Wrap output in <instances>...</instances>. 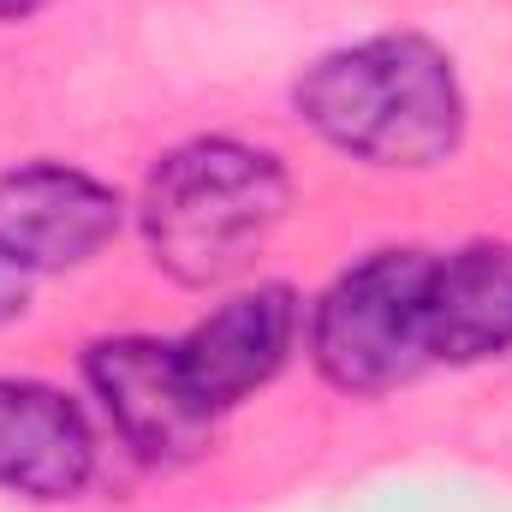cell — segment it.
<instances>
[{
  "label": "cell",
  "instance_id": "cell-1",
  "mask_svg": "<svg viewBox=\"0 0 512 512\" xmlns=\"http://www.w3.org/2000/svg\"><path fill=\"white\" fill-rule=\"evenodd\" d=\"M292 102L322 143L370 167H435L465 137L453 60L411 30L322 54L298 78Z\"/></svg>",
  "mask_w": 512,
  "mask_h": 512
},
{
  "label": "cell",
  "instance_id": "cell-2",
  "mask_svg": "<svg viewBox=\"0 0 512 512\" xmlns=\"http://www.w3.org/2000/svg\"><path fill=\"white\" fill-rule=\"evenodd\" d=\"M292 179L280 155L239 137H197L155 161L143 185V239L179 286L239 274L286 221Z\"/></svg>",
  "mask_w": 512,
  "mask_h": 512
},
{
  "label": "cell",
  "instance_id": "cell-3",
  "mask_svg": "<svg viewBox=\"0 0 512 512\" xmlns=\"http://www.w3.org/2000/svg\"><path fill=\"white\" fill-rule=\"evenodd\" d=\"M429 251H376L346 268L316 316H310V352L316 370L340 393L376 399L417 382L429 358Z\"/></svg>",
  "mask_w": 512,
  "mask_h": 512
},
{
  "label": "cell",
  "instance_id": "cell-4",
  "mask_svg": "<svg viewBox=\"0 0 512 512\" xmlns=\"http://www.w3.org/2000/svg\"><path fill=\"white\" fill-rule=\"evenodd\" d=\"M84 376L96 387L102 411L114 417V429L126 435V447L149 465H185L209 447V411L197 405V393L185 387L179 370V346L120 334V340H96L84 358Z\"/></svg>",
  "mask_w": 512,
  "mask_h": 512
},
{
  "label": "cell",
  "instance_id": "cell-5",
  "mask_svg": "<svg viewBox=\"0 0 512 512\" xmlns=\"http://www.w3.org/2000/svg\"><path fill=\"white\" fill-rule=\"evenodd\" d=\"M120 197L66 161H24L0 173V251L30 274L78 268L120 233Z\"/></svg>",
  "mask_w": 512,
  "mask_h": 512
},
{
  "label": "cell",
  "instance_id": "cell-6",
  "mask_svg": "<svg viewBox=\"0 0 512 512\" xmlns=\"http://www.w3.org/2000/svg\"><path fill=\"white\" fill-rule=\"evenodd\" d=\"M292 334H298V298L286 286L239 292L179 340L185 387L197 393V405L209 417H221L227 405L251 399L262 382L280 376V364L292 352Z\"/></svg>",
  "mask_w": 512,
  "mask_h": 512
},
{
  "label": "cell",
  "instance_id": "cell-7",
  "mask_svg": "<svg viewBox=\"0 0 512 512\" xmlns=\"http://www.w3.org/2000/svg\"><path fill=\"white\" fill-rule=\"evenodd\" d=\"M96 477L84 411L42 382H0V489L24 501H72Z\"/></svg>",
  "mask_w": 512,
  "mask_h": 512
},
{
  "label": "cell",
  "instance_id": "cell-8",
  "mask_svg": "<svg viewBox=\"0 0 512 512\" xmlns=\"http://www.w3.org/2000/svg\"><path fill=\"white\" fill-rule=\"evenodd\" d=\"M512 352V245L435 256L429 274V358L483 364Z\"/></svg>",
  "mask_w": 512,
  "mask_h": 512
},
{
  "label": "cell",
  "instance_id": "cell-9",
  "mask_svg": "<svg viewBox=\"0 0 512 512\" xmlns=\"http://www.w3.org/2000/svg\"><path fill=\"white\" fill-rule=\"evenodd\" d=\"M24 304H30V268L0 251V328H6V322H18V316H24Z\"/></svg>",
  "mask_w": 512,
  "mask_h": 512
},
{
  "label": "cell",
  "instance_id": "cell-10",
  "mask_svg": "<svg viewBox=\"0 0 512 512\" xmlns=\"http://www.w3.org/2000/svg\"><path fill=\"white\" fill-rule=\"evenodd\" d=\"M42 0H0V18H30Z\"/></svg>",
  "mask_w": 512,
  "mask_h": 512
}]
</instances>
